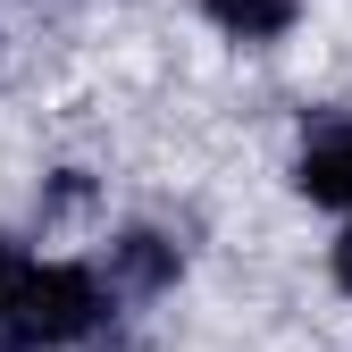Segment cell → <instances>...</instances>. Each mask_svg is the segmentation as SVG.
<instances>
[{
  "mask_svg": "<svg viewBox=\"0 0 352 352\" xmlns=\"http://www.w3.org/2000/svg\"><path fill=\"white\" fill-rule=\"evenodd\" d=\"M101 319V294L84 269H17L0 302V352H59Z\"/></svg>",
  "mask_w": 352,
  "mask_h": 352,
  "instance_id": "obj_1",
  "label": "cell"
},
{
  "mask_svg": "<svg viewBox=\"0 0 352 352\" xmlns=\"http://www.w3.org/2000/svg\"><path fill=\"white\" fill-rule=\"evenodd\" d=\"M294 185L311 201H327V210H352V126H344V135H319L311 151H302Z\"/></svg>",
  "mask_w": 352,
  "mask_h": 352,
  "instance_id": "obj_2",
  "label": "cell"
},
{
  "mask_svg": "<svg viewBox=\"0 0 352 352\" xmlns=\"http://www.w3.org/2000/svg\"><path fill=\"white\" fill-rule=\"evenodd\" d=\"M210 17L227 34H243V42H269V34L294 25V0H210Z\"/></svg>",
  "mask_w": 352,
  "mask_h": 352,
  "instance_id": "obj_3",
  "label": "cell"
},
{
  "mask_svg": "<svg viewBox=\"0 0 352 352\" xmlns=\"http://www.w3.org/2000/svg\"><path fill=\"white\" fill-rule=\"evenodd\" d=\"M168 269H176V260H168L160 235H126V243H118V277H126V285H160Z\"/></svg>",
  "mask_w": 352,
  "mask_h": 352,
  "instance_id": "obj_4",
  "label": "cell"
},
{
  "mask_svg": "<svg viewBox=\"0 0 352 352\" xmlns=\"http://www.w3.org/2000/svg\"><path fill=\"white\" fill-rule=\"evenodd\" d=\"M9 285H17V252L0 243V302H9Z\"/></svg>",
  "mask_w": 352,
  "mask_h": 352,
  "instance_id": "obj_5",
  "label": "cell"
},
{
  "mask_svg": "<svg viewBox=\"0 0 352 352\" xmlns=\"http://www.w3.org/2000/svg\"><path fill=\"white\" fill-rule=\"evenodd\" d=\"M336 277H344V294H352V235L336 243Z\"/></svg>",
  "mask_w": 352,
  "mask_h": 352,
  "instance_id": "obj_6",
  "label": "cell"
}]
</instances>
